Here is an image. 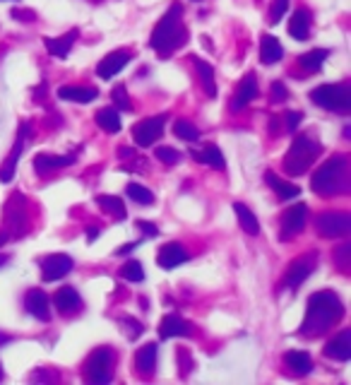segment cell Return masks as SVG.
Listing matches in <instances>:
<instances>
[{"mask_svg": "<svg viewBox=\"0 0 351 385\" xmlns=\"http://www.w3.org/2000/svg\"><path fill=\"white\" fill-rule=\"evenodd\" d=\"M344 318V304L334 291H318L308 299L306 306V318L301 323L304 337H320L328 333L332 325Z\"/></svg>", "mask_w": 351, "mask_h": 385, "instance_id": "obj_1", "label": "cell"}, {"mask_svg": "<svg viewBox=\"0 0 351 385\" xmlns=\"http://www.w3.org/2000/svg\"><path fill=\"white\" fill-rule=\"evenodd\" d=\"M180 17H183V5L173 3L171 8L164 12V17L159 19L152 37H149V46H152L162 58H169L176 48L185 43V37H188V34H185V27H183V22H180Z\"/></svg>", "mask_w": 351, "mask_h": 385, "instance_id": "obj_2", "label": "cell"}, {"mask_svg": "<svg viewBox=\"0 0 351 385\" xmlns=\"http://www.w3.org/2000/svg\"><path fill=\"white\" fill-rule=\"evenodd\" d=\"M347 183H349V159L344 154L328 159L323 167H318V171L310 178V188L318 195H323V198H332V195L347 191Z\"/></svg>", "mask_w": 351, "mask_h": 385, "instance_id": "obj_3", "label": "cell"}, {"mask_svg": "<svg viewBox=\"0 0 351 385\" xmlns=\"http://www.w3.org/2000/svg\"><path fill=\"white\" fill-rule=\"evenodd\" d=\"M320 152H323V145L313 135H299V138H294L284 157V171L289 176H304L313 167L315 159L320 157Z\"/></svg>", "mask_w": 351, "mask_h": 385, "instance_id": "obj_4", "label": "cell"}, {"mask_svg": "<svg viewBox=\"0 0 351 385\" xmlns=\"http://www.w3.org/2000/svg\"><path fill=\"white\" fill-rule=\"evenodd\" d=\"M310 99H313V104H318L320 109L347 114L351 109V87L349 85H320L310 92Z\"/></svg>", "mask_w": 351, "mask_h": 385, "instance_id": "obj_5", "label": "cell"}, {"mask_svg": "<svg viewBox=\"0 0 351 385\" xmlns=\"http://www.w3.org/2000/svg\"><path fill=\"white\" fill-rule=\"evenodd\" d=\"M111 366H114V352H111L109 347L94 349L85 364L87 381L94 383V385L109 383L111 381Z\"/></svg>", "mask_w": 351, "mask_h": 385, "instance_id": "obj_6", "label": "cell"}, {"mask_svg": "<svg viewBox=\"0 0 351 385\" xmlns=\"http://www.w3.org/2000/svg\"><path fill=\"white\" fill-rule=\"evenodd\" d=\"M315 229L323 238H344L351 231L349 212H320L315 219Z\"/></svg>", "mask_w": 351, "mask_h": 385, "instance_id": "obj_7", "label": "cell"}, {"mask_svg": "<svg viewBox=\"0 0 351 385\" xmlns=\"http://www.w3.org/2000/svg\"><path fill=\"white\" fill-rule=\"evenodd\" d=\"M167 118L169 116L162 114V116H152V118H145V121H140V123H135L133 125L135 145H140V147H152V145L157 143V138H162Z\"/></svg>", "mask_w": 351, "mask_h": 385, "instance_id": "obj_8", "label": "cell"}, {"mask_svg": "<svg viewBox=\"0 0 351 385\" xmlns=\"http://www.w3.org/2000/svg\"><path fill=\"white\" fill-rule=\"evenodd\" d=\"M315 262H318V253H315V251H308L304 258H296V260L291 262V265L286 267V272H284V287L296 289V287L304 284V282L310 277V272H313Z\"/></svg>", "mask_w": 351, "mask_h": 385, "instance_id": "obj_9", "label": "cell"}, {"mask_svg": "<svg viewBox=\"0 0 351 385\" xmlns=\"http://www.w3.org/2000/svg\"><path fill=\"white\" fill-rule=\"evenodd\" d=\"M39 267H41L43 282H58L72 270V258L65 256V253H53V256L39 260Z\"/></svg>", "mask_w": 351, "mask_h": 385, "instance_id": "obj_10", "label": "cell"}, {"mask_svg": "<svg viewBox=\"0 0 351 385\" xmlns=\"http://www.w3.org/2000/svg\"><path fill=\"white\" fill-rule=\"evenodd\" d=\"M306 219H308V207L304 202L289 207L284 214H281V241H291L296 233L304 231Z\"/></svg>", "mask_w": 351, "mask_h": 385, "instance_id": "obj_11", "label": "cell"}, {"mask_svg": "<svg viewBox=\"0 0 351 385\" xmlns=\"http://www.w3.org/2000/svg\"><path fill=\"white\" fill-rule=\"evenodd\" d=\"M29 133H32V125H29V123H22V125H19V130H17V140H14L12 152H10L8 162H5L3 167H0V181H3V183H10V181H12L14 169H17V162H19V154H22L24 145H27Z\"/></svg>", "mask_w": 351, "mask_h": 385, "instance_id": "obj_12", "label": "cell"}, {"mask_svg": "<svg viewBox=\"0 0 351 385\" xmlns=\"http://www.w3.org/2000/svg\"><path fill=\"white\" fill-rule=\"evenodd\" d=\"M130 58H133L130 51H111L109 56L96 65V75H99L101 80H111V77L118 75V72L128 65Z\"/></svg>", "mask_w": 351, "mask_h": 385, "instance_id": "obj_13", "label": "cell"}, {"mask_svg": "<svg viewBox=\"0 0 351 385\" xmlns=\"http://www.w3.org/2000/svg\"><path fill=\"white\" fill-rule=\"evenodd\" d=\"M3 214H5L8 227L14 231V236H22L24 233V200H22V195L14 193L12 198H10V202L3 207Z\"/></svg>", "mask_w": 351, "mask_h": 385, "instance_id": "obj_14", "label": "cell"}, {"mask_svg": "<svg viewBox=\"0 0 351 385\" xmlns=\"http://www.w3.org/2000/svg\"><path fill=\"white\" fill-rule=\"evenodd\" d=\"M188 260V251H185L180 243H164L162 248H159V256H157V262L159 267H164V270H173V267L183 265V262Z\"/></svg>", "mask_w": 351, "mask_h": 385, "instance_id": "obj_15", "label": "cell"}, {"mask_svg": "<svg viewBox=\"0 0 351 385\" xmlns=\"http://www.w3.org/2000/svg\"><path fill=\"white\" fill-rule=\"evenodd\" d=\"M325 357L334 362H349L351 359V330H342L334 340L325 344Z\"/></svg>", "mask_w": 351, "mask_h": 385, "instance_id": "obj_16", "label": "cell"}, {"mask_svg": "<svg viewBox=\"0 0 351 385\" xmlns=\"http://www.w3.org/2000/svg\"><path fill=\"white\" fill-rule=\"evenodd\" d=\"M27 311L36 320H43V323H48V320H51V301H48V296L43 294L41 289H29Z\"/></svg>", "mask_w": 351, "mask_h": 385, "instance_id": "obj_17", "label": "cell"}, {"mask_svg": "<svg viewBox=\"0 0 351 385\" xmlns=\"http://www.w3.org/2000/svg\"><path fill=\"white\" fill-rule=\"evenodd\" d=\"M255 96H257V77L251 72V75L243 77L241 85H238V92H236V96H233V101H231V109L233 111L246 109V106L251 104Z\"/></svg>", "mask_w": 351, "mask_h": 385, "instance_id": "obj_18", "label": "cell"}, {"mask_svg": "<svg viewBox=\"0 0 351 385\" xmlns=\"http://www.w3.org/2000/svg\"><path fill=\"white\" fill-rule=\"evenodd\" d=\"M159 335L164 340H171V337H188L190 335V325L185 323L183 318H178L176 313L164 315L162 325H159Z\"/></svg>", "mask_w": 351, "mask_h": 385, "instance_id": "obj_19", "label": "cell"}, {"mask_svg": "<svg viewBox=\"0 0 351 385\" xmlns=\"http://www.w3.org/2000/svg\"><path fill=\"white\" fill-rule=\"evenodd\" d=\"M281 56H284V48H281L279 39L272 37V34H265L260 39V61L265 65H272V63H279Z\"/></svg>", "mask_w": 351, "mask_h": 385, "instance_id": "obj_20", "label": "cell"}, {"mask_svg": "<svg viewBox=\"0 0 351 385\" xmlns=\"http://www.w3.org/2000/svg\"><path fill=\"white\" fill-rule=\"evenodd\" d=\"M99 96L94 87H61L58 90V99L63 101H75V104H89Z\"/></svg>", "mask_w": 351, "mask_h": 385, "instance_id": "obj_21", "label": "cell"}, {"mask_svg": "<svg viewBox=\"0 0 351 385\" xmlns=\"http://www.w3.org/2000/svg\"><path fill=\"white\" fill-rule=\"evenodd\" d=\"M157 344L149 342L145 344V347L138 349V354H135V366H138L140 373H145V376H152L154 366H157Z\"/></svg>", "mask_w": 351, "mask_h": 385, "instance_id": "obj_22", "label": "cell"}, {"mask_svg": "<svg viewBox=\"0 0 351 385\" xmlns=\"http://www.w3.org/2000/svg\"><path fill=\"white\" fill-rule=\"evenodd\" d=\"M75 39H77V29H70V32L63 34V37H58V39H51V37L43 39V43H46V48H48V53H51V56L65 58L67 53H70Z\"/></svg>", "mask_w": 351, "mask_h": 385, "instance_id": "obj_23", "label": "cell"}, {"mask_svg": "<svg viewBox=\"0 0 351 385\" xmlns=\"http://www.w3.org/2000/svg\"><path fill=\"white\" fill-rule=\"evenodd\" d=\"M289 34L296 41H306L310 34V14L308 10H296L289 19Z\"/></svg>", "mask_w": 351, "mask_h": 385, "instance_id": "obj_24", "label": "cell"}, {"mask_svg": "<svg viewBox=\"0 0 351 385\" xmlns=\"http://www.w3.org/2000/svg\"><path fill=\"white\" fill-rule=\"evenodd\" d=\"M233 212H236L238 224H241L243 231L251 233V236H257V233H260V222H257V217L253 214L251 207H246L243 202H233Z\"/></svg>", "mask_w": 351, "mask_h": 385, "instance_id": "obj_25", "label": "cell"}, {"mask_svg": "<svg viewBox=\"0 0 351 385\" xmlns=\"http://www.w3.org/2000/svg\"><path fill=\"white\" fill-rule=\"evenodd\" d=\"M193 157H195V162L207 164V167H212V169H224V167H226L222 149H219L217 145H204V149H200V152H198V149H193Z\"/></svg>", "mask_w": 351, "mask_h": 385, "instance_id": "obj_26", "label": "cell"}, {"mask_svg": "<svg viewBox=\"0 0 351 385\" xmlns=\"http://www.w3.org/2000/svg\"><path fill=\"white\" fill-rule=\"evenodd\" d=\"M53 304H56V309L61 311V313H70V311H75L77 306L82 304V299L72 287H63V289H58L56 296H53Z\"/></svg>", "mask_w": 351, "mask_h": 385, "instance_id": "obj_27", "label": "cell"}, {"mask_svg": "<svg viewBox=\"0 0 351 385\" xmlns=\"http://www.w3.org/2000/svg\"><path fill=\"white\" fill-rule=\"evenodd\" d=\"M70 164H75V157H72V154H67V157H56V154H39V157L34 159V169H36L39 174H46V171H51V169L70 167Z\"/></svg>", "mask_w": 351, "mask_h": 385, "instance_id": "obj_28", "label": "cell"}, {"mask_svg": "<svg viewBox=\"0 0 351 385\" xmlns=\"http://www.w3.org/2000/svg\"><path fill=\"white\" fill-rule=\"evenodd\" d=\"M195 63V70L200 72V82H202V90L207 96H217V85H214V67L209 65L207 61H202V58L195 56L193 58Z\"/></svg>", "mask_w": 351, "mask_h": 385, "instance_id": "obj_29", "label": "cell"}, {"mask_svg": "<svg viewBox=\"0 0 351 385\" xmlns=\"http://www.w3.org/2000/svg\"><path fill=\"white\" fill-rule=\"evenodd\" d=\"M284 364L289 366V371L296 373V376H306V373H310V368H313V359L306 352H286Z\"/></svg>", "mask_w": 351, "mask_h": 385, "instance_id": "obj_30", "label": "cell"}, {"mask_svg": "<svg viewBox=\"0 0 351 385\" xmlns=\"http://www.w3.org/2000/svg\"><path fill=\"white\" fill-rule=\"evenodd\" d=\"M265 181H267V186H270V188H275L277 195H279V200H294L296 195H301V188L296 186V183L281 181V178H277L272 171L265 174Z\"/></svg>", "mask_w": 351, "mask_h": 385, "instance_id": "obj_31", "label": "cell"}, {"mask_svg": "<svg viewBox=\"0 0 351 385\" xmlns=\"http://www.w3.org/2000/svg\"><path fill=\"white\" fill-rule=\"evenodd\" d=\"M96 205H99L101 209H106V212L116 219L128 217V212H125V202L118 198V195H99V198H96Z\"/></svg>", "mask_w": 351, "mask_h": 385, "instance_id": "obj_32", "label": "cell"}, {"mask_svg": "<svg viewBox=\"0 0 351 385\" xmlns=\"http://www.w3.org/2000/svg\"><path fill=\"white\" fill-rule=\"evenodd\" d=\"M328 56L330 53L325 51V48H313V51L304 53V56L299 58V63L306 72H318L320 67H323V63L328 61Z\"/></svg>", "mask_w": 351, "mask_h": 385, "instance_id": "obj_33", "label": "cell"}, {"mask_svg": "<svg viewBox=\"0 0 351 385\" xmlns=\"http://www.w3.org/2000/svg\"><path fill=\"white\" fill-rule=\"evenodd\" d=\"M96 125L106 133H118L120 130V114L116 109H101L96 111Z\"/></svg>", "mask_w": 351, "mask_h": 385, "instance_id": "obj_34", "label": "cell"}, {"mask_svg": "<svg viewBox=\"0 0 351 385\" xmlns=\"http://www.w3.org/2000/svg\"><path fill=\"white\" fill-rule=\"evenodd\" d=\"M173 133H176V138L185 140V143H198L200 140V130L195 128L190 121H183V118L173 123Z\"/></svg>", "mask_w": 351, "mask_h": 385, "instance_id": "obj_35", "label": "cell"}, {"mask_svg": "<svg viewBox=\"0 0 351 385\" xmlns=\"http://www.w3.org/2000/svg\"><path fill=\"white\" fill-rule=\"evenodd\" d=\"M125 195H128L130 200H135L138 205H152L154 202V193L149 191V188L140 186V183H128Z\"/></svg>", "mask_w": 351, "mask_h": 385, "instance_id": "obj_36", "label": "cell"}, {"mask_svg": "<svg viewBox=\"0 0 351 385\" xmlns=\"http://www.w3.org/2000/svg\"><path fill=\"white\" fill-rule=\"evenodd\" d=\"M120 275L128 282H142L145 280V267L140 260H128L123 267H120Z\"/></svg>", "mask_w": 351, "mask_h": 385, "instance_id": "obj_37", "label": "cell"}, {"mask_svg": "<svg viewBox=\"0 0 351 385\" xmlns=\"http://www.w3.org/2000/svg\"><path fill=\"white\" fill-rule=\"evenodd\" d=\"M154 157H157L162 164H167V167H173V164L180 162V157H183V154H180L178 149H173V147H157V149H154Z\"/></svg>", "mask_w": 351, "mask_h": 385, "instance_id": "obj_38", "label": "cell"}, {"mask_svg": "<svg viewBox=\"0 0 351 385\" xmlns=\"http://www.w3.org/2000/svg\"><path fill=\"white\" fill-rule=\"evenodd\" d=\"M111 99H114V104L118 106L120 111H130V109H133V106H130L128 90H125V85H116L114 90H111Z\"/></svg>", "mask_w": 351, "mask_h": 385, "instance_id": "obj_39", "label": "cell"}, {"mask_svg": "<svg viewBox=\"0 0 351 385\" xmlns=\"http://www.w3.org/2000/svg\"><path fill=\"white\" fill-rule=\"evenodd\" d=\"M349 258H351V243H344V246H339L337 251H334V262H337L342 272H349V267H351Z\"/></svg>", "mask_w": 351, "mask_h": 385, "instance_id": "obj_40", "label": "cell"}, {"mask_svg": "<svg viewBox=\"0 0 351 385\" xmlns=\"http://www.w3.org/2000/svg\"><path fill=\"white\" fill-rule=\"evenodd\" d=\"M286 8H289V0H275V3H272V10H270V19H272V24H277L281 17H284Z\"/></svg>", "mask_w": 351, "mask_h": 385, "instance_id": "obj_41", "label": "cell"}, {"mask_svg": "<svg viewBox=\"0 0 351 385\" xmlns=\"http://www.w3.org/2000/svg\"><path fill=\"white\" fill-rule=\"evenodd\" d=\"M270 96H272V101H286L289 99V92H286L284 82H275L272 90H270Z\"/></svg>", "mask_w": 351, "mask_h": 385, "instance_id": "obj_42", "label": "cell"}, {"mask_svg": "<svg viewBox=\"0 0 351 385\" xmlns=\"http://www.w3.org/2000/svg\"><path fill=\"white\" fill-rule=\"evenodd\" d=\"M138 229H140V231H145V236H147V238H154L159 233V229L154 227L152 222H145V219H138Z\"/></svg>", "mask_w": 351, "mask_h": 385, "instance_id": "obj_43", "label": "cell"}, {"mask_svg": "<svg viewBox=\"0 0 351 385\" xmlns=\"http://www.w3.org/2000/svg\"><path fill=\"white\" fill-rule=\"evenodd\" d=\"M284 118H286V128H289V130H296V128H299V123H301V118H304V116H301V111H289V114H286Z\"/></svg>", "mask_w": 351, "mask_h": 385, "instance_id": "obj_44", "label": "cell"}, {"mask_svg": "<svg viewBox=\"0 0 351 385\" xmlns=\"http://www.w3.org/2000/svg\"><path fill=\"white\" fill-rule=\"evenodd\" d=\"M133 248H138V243H125V246H120L118 251H116V256H128Z\"/></svg>", "mask_w": 351, "mask_h": 385, "instance_id": "obj_45", "label": "cell"}, {"mask_svg": "<svg viewBox=\"0 0 351 385\" xmlns=\"http://www.w3.org/2000/svg\"><path fill=\"white\" fill-rule=\"evenodd\" d=\"M12 17H17V19H34L36 14H34V12H22V10H14Z\"/></svg>", "mask_w": 351, "mask_h": 385, "instance_id": "obj_46", "label": "cell"}, {"mask_svg": "<svg viewBox=\"0 0 351 385\" xmlns=\"http://www.w3.org/2000/svg\"><path fill=\"white\" fill-rule=\"evenodd\" d=\"M96 236H99V229L92 227L89 231H87V238H89V241H96Z\"/></svg>", "mask_w": 351, "mask_h": 385, "instance_id": "obj_47", "label": "cell"}, {"mask_svg": "<svg viewBox=\"0 0 351 385\" xmlns=\"http://www.w3.org/2000/svg\"><path fill=\"white\" fill-rule=\"evenodd\" d=\"M5 342H10V337H8V335L0 333V344H5Z\"/></svg>", "mask_w": 351, "mask_h": 385, "instance_id": "obj_48", "label": "cell"}, {"mask_svg": "<svg viewBox=\"0 0 351 385\" xmlns=\"http://www.w3.org/2000/svg\"><path fill=\"white\" fill-rule=\"evenodd\" d=\"M5 262H8V258H5V256H0V265H5Z\"/></svg>", "mask_w": 351, "mask_h": 385, "instance_id": "obj_49", "label": "cell"}, {"mask_svg": "<svg viewBox=\"0 0 351 385\" xmlns=\"http://www.w3.org/2000/svg\"><path fill=\"white\" fill-rule=\"evenodd\" d=\"M5 238H8V236H5V233H0V246L5 243Z\"/></svg>", "mask_w": 351, "mask_h": 385, "instance_id": "obj_50", "label": "cell"}, {"mask_svg": "<svg viewBox=\"0 0 351 385\" xmlns=\"http://www.w3.org/2000/svg\"><path fill=\"white\" fill-rule=\"evenodd\" d=\"M0 381H3V366H0Z\"/></svg>", "mask_w": 351, "mask_h": 385, "instance_id": "obj_51", "label": "cell"}]
</instances>
